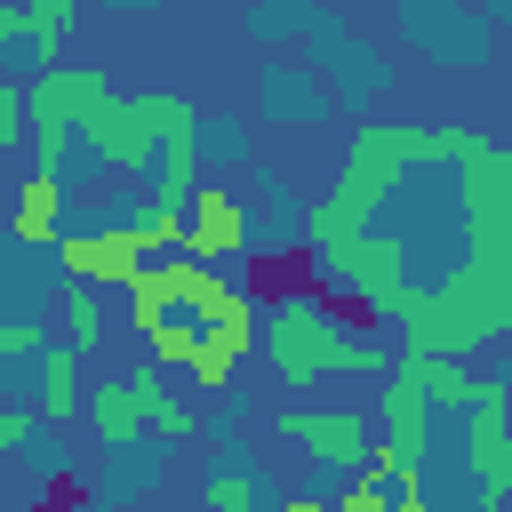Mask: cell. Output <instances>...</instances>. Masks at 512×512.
<instances>
[{"label":"cell","instance_id":"44dd1931","mask_svg":"<svg viewBox=\"0 0 512 512\" xmlns=\"http://www.w3.org/2000/svg\"><path fill=\"white\" fill-rule=\"evenodd\" d=\"M32 424H40V408H0V456H16Z\"/></svg>","mask_w":512,"mask_h":512},{"label":"cell","instance_id":"7402d4cb","mask_svg":"<svg viewBox=\"0 0 512 512\" xmlns=\"http://www.w3.org/2000/svg\"><path fill=\"white\" fill-rule=\"evenodd\" d=\"M8 352H48V336H40L32 320H8V328H0V360H8Z\"/></svg>","mask_w":512,"mask_h":512},{"label":"cell","instance_id":"8fae6325","mask_svg":"<svg viewBox=\"0 0 512 512\" xmlns=\"http://www.w3.org/2000/svg\"><path fill=\"white\" fill-rule=\"evenodd\" d=\"M88 424H96V440H104V448H136V440H144V424H152V416H144V384H136V376L96 384V392H88Z\"/></svg>","mask_w":512,"mask_h":512},{"label":"cell","instance_id":"603a6c76","mask_svg":"<svg viewBox=\"0 0 512 512\" xmlns=\"http://www.w3.org/2000/svg\"><path fill=\"white\" fill-rule=\"evenodd\" d=\"M0 40H32V16H24V0H0Z\"/></svg>","mask_w":512,"mask_h":512},{"label":"cell","instance_id":"ffe728a7","mask_svg":"<svg viewBox=\"0 0 512 512\" xmlns=\"http://www.w3.org/2000/svg\"><path fill=\"white\" fill-rule=\"evenodd\" d=\"M328 512H392V488H384L376 472H352V488H344Z\"/></svg>","mask_w":512,"mask_h":512},{"label":"cell","instance_id":"8992f818","mask_svg":"<svg viewBox=\"0 0 512 512\" xmlns=\"http://www.w3.org/2000/svg\"><path fill=\"white\" fill-rule=\"evenodd\" d=\"M464 456H472V480H480V512H496L512 496V432H504V384H480L472 392V432H464Z\"/></svg>","mask_w":512,"mask_h":512},{"label":"cell","instance_id":"5bb4252c","mask_svg":"<svg viewBox=\"0 0 512 512\" xmlns=\"http://www.w3.org/2000/svg\"><path fill=\"white\" fill-rule=\"evenodd\" d=\"M64 344H72V352H96V344H104V296L80 288V280L64 288Z\"/></svg>","mask_w":512,"mask_h":512},{"label":"cell","instance_id":"5b68a950","mask_svg":"<svg viewBox=\"0 0 512 512\" xmlns=\"http://www.w3.org/2000/svg\"><path fill=\"white\" fill-rule=\"evenodd\" d=\"M56 264H64V280H80V288H136V280H144V240H136L128 224L64 232V240H56Z\"/></svg>","mask_w":512,"mask_h":512},{"label":"cell","instance_id":"ba28073f","mask_svg":"<svg viewBox=\"0 0 512 512\" xmlns=\"http://www.w3.org/2000/svg\"><path fill=\"white\" fill-rule=\"evenodd\" d=\"M80 136H88V152H96V160H104L112 176H144V168H152V136L136 128L128 96H112V104H104V112H96V120H88Z\"/></svg>","mask_w":512,"mask_h":512},{"label":"cell","instance_id":"ac0fdd59","mask_svg":"<svg viewBox=\"0 0 512 512\" xmlns=\"http://www.w3.org/2000/svg\"><path fill=\"white\" fill-rule=\"evenodd\" d=\"M200 504H208V512H256V480H248V472H208Z\"/></svg>","mask_w":512,"mask_h":512},{"label":"cell","instance_id":"d6986e66","mask_svg":"<svg viewBox=\"0 0 512 512\" xmlns=\"http://www.w3.org/2000/svg\"><path fill=\"white\" fill-rule=\"evenodd\" d=\"M24 128H32V88L0 72V152H8V144H16Z\"/></svg>","mask_w":512,"mask_h":512},{"label":"cell","instance_id":"3957f363","mask_svg":"<svg viewBox=\"0 0 512 512\" xmlns=\"http://www.w3.org/2000/svg\"><path fill=\"white\" fill-rule=\"evenodd\" d=\"M216 296H224V280H216L200 256L144 264V280L128 288V328H136L144 344H160V336H176V328H200Z\"/></svg>","mask_w":512,"mask_h":512},{"label":"cell","instance_id":"4fadbf2b","mask_svg":"<svg viewBox=\"0 0 512 512\" xmlns=\"http://www.w3.org/2000/svg\"><path fill=\"white\" fill-rule=\"evenodd\" d=\"M128 112H136V128L152 136V144H192V104L184 96H168V88H144V96H128Z\"/></svg>","mask_w":512,"mask_h":512},{"label":"cell","instance_id":"30bf717a","mask_svg":"<svg viewBox=\"0 0 512 512\" xmlns=\"http://www.w3.org/2000/svg\"><path fill=\"white\" fill-rule=\"evenodd\" d=\"M392 376H408L432 408H472V392H480V376H472L464 360H448V352H416V344H400Z\"/></svg>","mask_w":512,"mask_h":512},{"label":"cell","instance_id":"7c38bea8","mask_svg":"<svg viewBox=\"0 0 512 512\" xmlns=\"http://www.w3.org/2000/svg\"><path fill=\"white\" fill-rule=\"evenodd\" d=\"M80 408V352L72 344H48L40 352V424H64Z\"/></svg>","mask_w":512,"mask_h":512},{"label":"cell","instance_id":"277c9868","mask_svg":"<svg viewBox=\"0 0 512 512\" xmlns=\"http://www.w3.org/2000/svg\"><path fill=\"white\" fill-rule=\"evenodd\" d=\"M272 432L296 440L320 472H368V456H376V424L360 408H280Z\"/></svg>","mask_w":512,"mask_h":512},{"label":"cell","instance_id":"52a82bcc","mask_svg":"<svg viewBox=\"0 0 512 512\" xmlns=\"http://www.w3.org/2000/svg\"><path fill=\"white\" fill-rule=\"evenodd\" d=\"M248 248V216H240V200L232 192H192V208H184V256H240Z\"/></svg>","mask_w":512,"mask_h":512},{"label":"cell","instance_id":"d4e9b609","mask_svg":"<svg viewBox=\"0 0 512 512\" xmlns=\"http://www.w3.org/2000/svg\"><path fill=\"white\" fill-rule=\"evenodd\" d=\"M280 512H328V504H320V496H288Z\"/></svg>","mask_w":512,"mask_h":512},{"label":"cell","instance_id":"6da1fadb","mask_svg":"<svg viewBox=\"0 0 512 512\" xmlns=\"http://www.w3.org/2000/svg\"><path fill=\"white\" fill-rule=\"evenodd\" d=\"M264 352H272L280 384H320V376H344V368L392 376V368H384V344H360L352 320L328 312L320 296H288V304L272 312V328H264Z\"/></svg>","mask_w":512,"mask_h":512},{"label":"cell","instance_id":"7a4b0ae2","mask_svg":"<svg viewBox=\"0 0 512 512\" xmlns=\"http://www.w3.org/2000/svg\"><path fill=\"white\" fill-rule=\"evenodd\" d=\"M24 88H32V152H40L32 168H56V176H64V136H80L120 88H112L96 64H48V72H32Z\"/></svg>","mask_w":512,"mask_h":512},{"label":"cell","instance_id":"9a60e30c","mask_svg":"<svg viewBox=\"0 0 512 512\" xmlns=\"http://www.w3.org/2000/svg\"><path fill=\"white\" fill-rule=\"evenodd\" d=\"M24 16H32V56H40V72H48V64H64V32H72V0H24Z\"/></svg>","mask_w":512,"mask_h":512},{"label":"cell","instance_id":"2e32d148","mask_svg":"<svg viewBox=\"0 0 512 512\" xmlns=\"http://www.w3.org/2000/svg\"><path fill=\"white\" fill-rule=\"evenodd\" d=\"M136 384H144V416H152V432H160V440H200V424H192V408H176V400H168V384H160V368H144Z\"/></svg>","mask_w":512,"mask_h":512},{"label":"cell","instance_id":"9c48e42d","mask_svg":"<svg viewBox=\"0 0 512 512\" xmlns=\"http://www.w3.org/2000/svg\"><path fill=\"white\" fill-rule=\"evenodd\" d=\"M8 232H16L24 248H56V240H64V176H56V168H32V176L16 184Z\"/></svg>","mask_w":512,"mask_h":512},{"label":"cell","instance_id":"e0dca14e","mask_svg":"<svg viewBox=\"0 0 512 512\" xmlns=\"http://www.w3.org/2000/svg\"><path fill=\"white\" fill-rule=\"evenodd\" d=\"M128 232L144 240V256H152V248H184V208H168V200H144V208L128 216Z\"/></svg>","mask_w":512,"mask_h":512},{"label":"cell","instance_id":"cb8c5ba5","mask_svg":"<svg viewBox=\"0 0 512 512\" xmlns=\"http://www.w3.org/2000/svg\"><path fill=\"white\" fill-rule=\"evenodd\" d=\"M392 512H432V496H424V488H400V496H392Z\"/></svg>","mask_w":512,"mask_h":512}]
</instances>
